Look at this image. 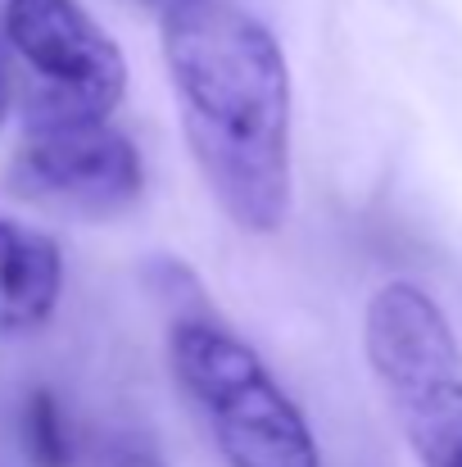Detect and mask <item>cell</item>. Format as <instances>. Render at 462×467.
I'll return each mask as SVG.
<instances>
[{"mask_svg":"<svg viewBox=\"0 0 462 467\" xmlns=\"http://www.w3.org/2000/svg\"><path fill=\"white\" fill-rule=\"evenodd\" d=\"M177 123L213 204L245 236H272L295 209V82L272 27L204 0L159 18Z\"/></svg>","mask_w":462,"mask_h":467,"instance_id":"obj_1","label":"cell"},{"mask_svg":"<svg viewBox=\"0 0 462 467\" xmlns=\"http://www.w3.org/2000/svg\"><path fill=\"white\" fill-rule=\"evenodd\" d=\"M168 372L227 467H322L317 436L263 354L213 313L168 322Z\"/></svg>","mask_w":462,"mask_h":467,"instance_id":"obj_2","label":"cell"},{"mask_svg":"<svg viewBox=\"0 0 462 467\" xmlns=\"http://www.w3.org/2000/svg\"><path fill=\"white\" fill-rule=\"evenodd\" d=\"M363 354L417 467H462V340L440 300L381 282L363 305Z\"/></svg>","mask_w":462,"mask_h":467,"instance_id":"obj_3","label":"cell"},{"mask_svg":"<svg viewBox=\"0 0 462 467\" xmlns=\"http://www.w3.org/2000/svg\"><path fill=\"white\" fill-rule=\"evenodd\" d=\"M0 46L27 68L23 128L114 123L128 100V55L82 0H5Z\"/></svg>","mask_w":462,"mask_h":467,"instance_id":"obj_4","label":"cell"},{"mask_svg":"<svg viewBox=\"0 0 462 467\" xmlns=\"http://www.w3.org/2000/svg\"><path fill=\"white\" fill-rule=\"evenodd\" d=\"M5 191L41 213L114 223L146 200V159L114 123L23 128L5 163Z\"/></svg>","mask_w":462,"mask_h":467,"instance_id":"obj_5","label":"cell"},{"mask_svg":"<svg viewBox=\"0 0 462 467\" xmlns=\"http://www.w3.org/2000/svg\"><path fill=\"white\" fill-rule=\"evenodd\" d=\"M64 245L23 218L0 213V340L41 336L64 305Z\"/></svg>","mask_w":462,"mask_h":467,"instance_id":"obj_6","label":"cell"},{"mask_svg":"<svg viewBox=\"0 0 462 467\" xmlns=\"http://www.w3.org/2000/svg\"><path fill=\"white\" fill-rule=\"evenodd\" d=\"M18 445L27 467H77L73 422L50 386H32L18 404Z\"/></svg>","mask_w":462,"mask_h":467,"instance_id":"obj_7","label":"cell"},{"mask_svg":"<svg viewBox=\"0 0 462 467\" xmlns=\"http://www.w3.org/2000/svg\"><path fill=\"white\" fill-rule=\"evenodd\" d=\"M105 467H168V463L159 459V450L146 445V441H118V445L109 450Z\"/></svg>","mask_w":462,"mask_h":467,"instance_id":"obj_8","label":"cell"},{"mask_svg":"<svg viewBox=\"0 0 462 467\" xmlns=\"http://www.w3.org/2000/svg\"><path fill=\"white\" fill-rule=\"evenodd\" d=\"M14 114V78H9V64H5V46H0V132Z\"/></svg>","mask_w":462,"mask_h":467,"instance_id":"obj_9","label":"cell"},{"mask_svg":"<svg viewBox=\"0 0 462 467\" xmlns=\"http://www.w3.org/2000/svg\"><path fill=\"white\" fill-rule=\"evenodd\" d=\"M137 5H146L154 18H163V14H177V9H190V5H204V0H137Z\"/></svg>","mask_w":462,"mask_h":467,"instance_id":"obj_10","label":"cell"}]
</instances>
